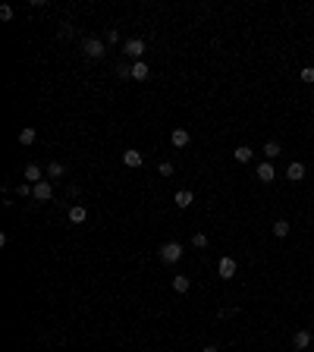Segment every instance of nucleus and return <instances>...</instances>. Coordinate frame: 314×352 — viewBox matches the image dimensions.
<instances>
[{
  "label": "nucleus",
  "mask_w": 314,
  "mask_h": 352,
  "mask_svg": "<svg viewBox=\"0 0 314 352\" xmlns=\"http://www.w3.org/2000/svg\"><path fill=\"white\" fill-rule=\"evenodd\" d=\"M82 50H85V57H88V60H101V57L107 54V41H101V38H88V41L82 44Z\"/></svg>",
  "instance_id": "1"
},
{
  "label": "nucleus",
  "mask_w": 314,
  "mask_h": 352,
  "mask_svg": "<svg viewBox=\"0 0 314 352\" xmlns=\"http://www.w3.org/2000/svg\"><path fill=\"white\" fill-rule=\"evenodd\" d=\"M179 258H182V245L179 242H164L160 245V261L164 264H176Z\"/></svg>",
  "instance_id": "2"
},
{
  "label": "nucleus",
  "mask_w": 314,
  "mask_h": 352,
  "mask_svg": "<svg viewBox=\"0 0 314 352\" xmlns=\"http://www.w3.org/2000/svg\"><path fill=\"white\" fill-rule=\"evenodd\" d=\"M236 271H239V264H236V258H230V255L217 261V274H220V280H233V277H236Z\"/></svg>",
  "instance_id": "3"
},
{
  "label": "nucleus",
  "mask_w": 314,
  "mask_h": 352,
  "mask_svg": "<svg viewBox=\"0 0 314 352\" xmlns=\"http://www.w3.org/2000/svg\"><path fill=\"white\" fill-rule=\"evenodd\" d=\"M123 50H126V57H132L135 63H139V60L145 57V41H141V38H129L123 44Z\"/></svg>",
  "instance_id": "4"
},
{
  "label": "nucleus",
  "mask_w": 314,
  "mask_h": 352,
  "mask_svg": "<svg viewBox=\"0 0 314 352\" xmlns=\"http://www.w3.org/2000/svg\"><path fill=\"white\" fill-rule=\"evenodd\" d=\"M254 176H258L261 183H274V179H277V170H274V160H264V164H258V170H254Z\"/></svg>",
  "instance_id": "5"
},
{
  "label": "nucleus",
  "mask_w": 314,
  "mask_h": 352,
  "mask_svg": "<svg viewBox=\"0 0 314 352\" xmlns=\"http://www.w3.org/2000/svg\"><path fill=\"white\" fill-rule=\"evenodd\" d=\"M170 142H173L176 148H185V145L192 142V135H189V129H182V126H176V129L170 132Z\"/></svg>",
  "instance_id": "6"
},
{
  "label": "nucleus",
  "mask_w": 314,
  "mask_h": 352,
  "mask_svg": "<svg viewBox=\"0 0 314 352\" xmlns=\"http://www.w3.org/2000/svg\"><path fill=\"white\" fill-rule=\"evenodd\" d=\"M123 164H126V167H141V164H145V154L135 151V148H129V151H123Z\"/></svg>",
  "instance_id": "7"
},
{
  "label": "nucleus",
  "mask_w": 314,
  "mask_h": 352,
  "mask_svg": "<svg viewBox=\"0 0 314 352\" xmlns=\"http://www.w3.org/2000/svg\"><path fill=\"white\" fill-rule=\"evenodd\" d=\"M286 176H289L292 183H302V179H305V164H302V160H292V164L286 167Z\"/></svg>",
  "instance_id": "8"
},
{
  "label": "nucleus",
  "mask_w": 314,
  "mask_h": 352,
  "mask_svg": "<svg viewBox=\"0 0 314 352\" xmlns=\"http://www.w3.org/2000/svg\"><path fill=\"white\" fill-rule=\"evenodd\" d=\"M35 198H38V201H50V198H54V189H50V183L41 179V183L35 186Z\"/></svg>",
  "instance_id": "9"
},
{
  "label": "nucleus",
  "mask_w": 314,
  "mask_h": 352,
  "mask_svg": "<svg viewBox=\"0 0 314 352\" xmlns=\"http://www.w3.org/2000/svg\"><path fill=\"white\" fill-rule=\"evenodd\" d=\"M22 176H25V183H32V186H38L41 179H44V176H41V167H38V164H29Z\"/></svg>",
  "instance_id": "10"
},
{
  "label": "nucleus",
  "mask_w": 314,
  "mask_h": 352,
  "mask_svg": "<svg viewBox=\"0 0 314 352\" xmlns=\"http://www.w3.org/2000/svg\"><path fill=\"white\" fill-rule=\"evenodd\" d=\"M148 76H151V73H148V63H145V60L132 63V79H135V82H145Z\"/></svg>",
  "instance_id": "11"
},
{
  "label": "nucleus",
  "mask_w": 314,
  "mask_h": 352,
  "mask_svg": "<svg viewBox=\"0 0 314 352\" xmlns=\"http://www.w3.org/2000/svg\"><path fill=\"white\" fill-rule=\"evenodd\" d=\"M173 201H176V208H189V204L195 201V195L189 192V189H179V192L173 195Z\"/></svg>",
  "instance_id": "12"
},
{
  "label": "nucleus",
  "mask_w": 314,
  "mask_h": 352,
  "mask_svg": "<svg viewBox=\"0 0 314 352\" xmlns=\"http://www.w3.org/2000/svg\"><path fill=\"white\" fill-rule=\"evenodd\" d=\"M311 340H314V337H311L308 330H295V337H292L295 349H308V346H311Z\"/></svg>",
  "instance_id": "13"
},
{
  "label": "nucleus",
  "mask_w": 314,
  "mask_h": 352,
  "mask_svg": "<svg viewBox=\"0 0 314 352\" xmlns=\"http://www.w3.org/2000/svg\"><path fill=\"white\" fill-rule=\"evenodd\" d=\"M279 154H283V145H279V142H274V139H270V142H264V157H267V160L279 157Z\"/></svg>",
  "instance_id": "14"
},
{
  "label": "nucleus",
  "mask_w": 314,
  "mask_h": 352,
  "mask_svg": "<svg viewBox=\"0 0 314 352\" xmlns=\"http://www.w3.org/2000/svg\"><path fill=\"white\" fill-rule=\"evenodd\" d=\"M233 157H236V160H239V164H248V160L254 157V151L248 148V145H239V148H236V151H233Z\"/></svg>",
  "instance_id": "15"
},
{
  "label": "nucleus",
  "mask_w": 314,
  "mask_h": 352,
  "mask_svg": "<svg viewBox=\"0 0 314 352\" xmlns=\"http://www.w3.org/2000/svg\"><path fill=\"white\" fill-rule=\"evenodd\" d=\"M85 217H88L85 204H72V208H70V220H72V223H85Z\"/></svg>",
  "instance_id": "16"
},
{
  "label": "nucleus",
  "mask_w": 314,
  "mask_h": 352,
  "mask_svg": "<svg viewBox=\"0 0 314 352\" xmlns=\"http://www.w3.org/2000/svg\"><path fill=\"white\" fill-rule=\"evenodd\" d=\"M38 139V132L32 129V126H25V129H19V145H35Z\"/></svg>",
  "instance_id": "17"
},
{
  "label": "nucleus",
  "mask_w": 314,
  "mask_h": 352,
  "mask_svg": "<svg viewBox=\"0 0 314 352\" xmlns=\"http://www.w3.org/2000/svg\"><path fill=\"white\" fill-rule=\"evenodd\" d=\"M189 286H192V280L185 277V274H179V277H173V289H176V293H189Z\"/></svg>",
  "instance_id": "18"
},
{
  "label": "nucleus",
  "mask_w": 314,
  "mask_h": 352,
  "mask_svg": "<svg viewBox=\"0 0 314 352\" xmlns=\"http://www.w3.org/2000/svg\"><path fill=\"white\" fill-rule=\"evenodd\" d=\"M274 236H279V239L289 236V220H277L274 223Z\"/></svg>",
  "instance_id": "19"
},
{
  "label": "nucleus",
  "mask_w": 314,
  "mask_h": 352,
  "mask_svg": "<svg viewBox=\"0 0 314 352\" xmlns=\"http://www.w3.org/2000/svg\"><path fill=\"white\" fill-rule=\"evenodd\" d=\"M63 173H66V167L60 164V160H54V164L47 167V176H54V179H57V176H63Z\"/></svg>",
  "instance_id": "20"
},
{
  "label": "nucleus",
  "mask_w": 314,
  "mask_h": 352,
  "mask_svg": "<svg viewBox=\"0 0 314 352\" xmlns=\"http://www.w3.org/2000/svg\"><path fill=\"white\" fill-rule=\"evenodd\" d=\"M116 76H120V79H132V66L129 63H116Z\"/></svg>",
  "instance_id": "21"
},
{
  "label": "nucleus",
  "mask_w": 314,
  "mask_h": 352,
  "mask_svg": "<svg viewBox=\"0 0 314 352\" xmlns=\"http://www.w3.org/2000/svg\"><path fill=\"white\" fill-rule=\"evenodd\" d=\"M192 245L195 248H208V236L205 233H192Z\"/></svg>",
  "instance_id": "22"
},
{
  "label": "nucleus",
  "mask_w": 314,
  "mask_h": 352,
  "mask_svg": "<svg viewBox=\"0 0 314 352\" xmlns=\"http://www.w3.org/2000/svg\"><path fill=\"white\" fill-rule=\"evenodd\" d=\"M299 79H302L305 85H311V82H314V66H305V70L299 73Z\"/></svg>",
  "instance_id": "23"
},
{
  "label": "nucleus",
  "mask_w": 314,
  "mask_h": 352,
  "mask_svg": "<svg viewBox=\"0 0 314 352\" xmlns=\"http://www.w3.org/2000/svg\"><path fill=\"white\" fill-rule=\"evenodd\" d=\"M13 16H16V13H13V6H10V3H3V6H0V19H3V22H10Z\"/></svg>",
  "instance_id": "24"
},
{
  "label": "nucleus",
  "mask_w": 314,
  "mask_h": 352,
  "mask_svg": "<svg viewBox=\"0 0 314 352\" xmlns=\"http://www.w3.org/2000/svg\"><path fill=\"white\" fill-rule=\"evenodd\" d=\"M72 35H75V29H72L70 22H63V25H60V38L66 41V38H72Z\"/></svg>",
  "instance_id": "25"
},
{
  "label": "nucleus",
  "mask_w": 314,
  "mask_h": 352,
  "mask_svg": "<svg viewBox=\"0 0 314 352\" xmlns=\"http://www.w3.org/2000/svg\"><path fill=\"white\" fill-rule=\"evenodd\" d=\"M104 41H107V44H116V41H120V32H116V29H107Z\"/></svg>",
  "instance_id": "26"
},
{
  "label": "nucleus",
  "mask_w": 314,
  "mask_h": 352,
  "mask_svg": "<svg viewBox=\"0 0 314 352\" xmlns=\"http://www.w3.org/2000/svg\"><path fill=\"white\" fill-rule=\"evenodd\" d=\"M160 173H164V176H173V164H170V160H164V164H160Z\"/></svg>",
  "instance_id": "27"
},
{
  "label": "nucleus",
  "mask_w": 314,
  "mask_h": 352,
  "mask_svg": "<svg viewBox=\"0 0 314 352\" xmlns=\"http://www.w3.org/2000/svg\"><path fill=\"white\" fill-rule=\"evenodd\" d=\"M201 352H220V349L214 346V343H210V346H205V349H201Z\"/></svg>",
  "instance_id": "28"
},
{
  "label": "nucleus",
  "mask_w": 314,
  "mask_h": 352,
  "mask_svg": "<svg viewBox=\"0 0 314 352\" xmlns=\"http://www.w3.org/2000/svg\"><path fill=\"white\" fill-rule=\"evenodd\" d=\"M311 343H314V340H311Z\"/></svg>",
  "instance_id": "29"
}]
</instances>
